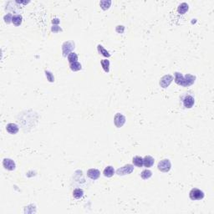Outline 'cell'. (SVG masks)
<instances>
[{"label":"cell","mask_w":214,"mask_h":214,"mask_svg":"<svg viewBox=\"0 0 214 214\" xmlns=\"http://www.w3.org/2000/svg\"><path fill=\"white\" fill-rule=\"evenodd\" d=\"M23 21V17L21 14H14L13 15V18H12V23L15 26H19L22 24Z\"/></svg>","instance_id":"5bb4252c"},{"label":"cell","mask_w":214,"mask_h":214,"mask_svg":"<svg viewBox=\"0 0 214 214\" xmlns=\"http://www.w3.org/2000/svg\"><path fill=\"white\" fill-rule=\"evenodd\" d=\"M151 176H152V172L150 171V170H148V169H146V170L142 171V172L141 173V177L144 180L149 179L150 177H151Z\"/></svg>","instance_id":"44dd1931"},{"label":"cell","mask_w":214,"mask_h":214,"mask_svg":"<svg viewBox=\"0 0 214 214\" xmlns=\"http://www.w3.org/2000/svg\"><path fill=\"white\" fill-rule=\"evenodd\" d=\"M204 196H205L204 192L198 188H192L189 193V197L191 198V200H192V201L202 200L204 198Z\"/></svg>","instance_id":"7a4b0ae2"},{"label":"cell","mask_w":214,"mask_h":214,"mask_svg":"<svg viewBox=\"0 0 214 214\" xmlns=\"http://www.w3.org/2000/svg\"><path fill=\"white\" fill-rule=\"evenodd\" d=\"M78 60V55L75 52H71L70 54H69L68 55V61L70 63H73V62H75Z\"/></svg>","instance_id":"cb8c5ba5"},{"label":"cell","mask_w":214,"mask_h":214,"mask_svg":"<svg viewBox=\"0 0 214 214\" xmlns=\"http://www.w3.org/2000/svg\"><path fill=\"white\" fill-rule=\"evenodd\" d=\"M102 68L105 73H109L110 71V61L108 60H102L101 61Z\"/></svg>","instance_id":"ffe728a7"},{"label":"cell","mask_w":214,"mask_h":214,"mask_svg":"<svg viewBox=\"0 0 214 214\" xmlns=\"http://www.w3.org/2000/svg\"><path fill=\"white\" fill-rule=\"evenodd\" d=\"M188 9L189 6L188 3H181L180 5L178 6V8H177V11H178V13L181 14H186L188 11Z\"/></svg>","instance_id":"9a60e30c"},{"label":"cell","mask_w":214,"mask_h":214,"mask_svg":"<svg viewBox=\"0 0 214 214\" xmlns=\"http://www.w3.org/2000/svg\"><path fill=\"white\" fill-rule=\"evenodd\" d=\"M97 50H98V52H99L100 54H101L104 55V56H105V57H111V54L107 51V50H106L103 47L102 45L98 44V46H97Z\"/></svg>","instance_id":"d6986e66"},{"label":"cell","mask_w":214,"mask_h":214,"mask_svg":"<svg viewBox=\"0 0 214 214\" xmlns=\"http://www.w3.org/2000/svg\"><path fill=\"white\" fill-rule=\"evenodd\" d=\"M12 18H13V16H12L11 14H8L7 15H5V16L3 17L4 22H5L6 24H10V23L12 22Z\"/></svg>","instance_id":"484cf974"},{"label":"cell","mask_w":214,"mask_h":214,"mask_svg":"<svg viewBox=\"0 0 214 214\" xmlns=\"http://www.w3.org/2000/svg\"><path fill=\"white\" fill-rule=\"evenodd\" d=\"M111 1H110V0H108V1L104 0V1L100 2V5L103 10H106V9H109L111 7Z\"/></svg>","instance_id":"603a6c76"},{"label":"cell","mask_w":214,"mask_h":214,"mask_svg":"<svg viewBox=\"0 0 214 214\" xmlns=\"http://www.w3.org/2000/svg\"><path fill=\"white\" fill-rule=\"evenodd\" d=\"M75 49V43L72 41H67L65 42L62 45V52H63V55L65 57H66L69 55V54H70L72 50Z\"/></svg>","instance_id":"277c9868"},{"label":"cell","mask_w":214,"mask_h":214,"mask_svg":"<svg viewBox=\"0 0 214 214\" xmlns=\"http://www.w3.org/2000/svg\"><path fill=\"white\" fill-rule=\"evenodd\" d=\"M158 170L162 172H168L171 170V163L170 160L168 159H163L162 161H161L158 163Z\"/></svg>","instance_id":"3957f363"},{"label":"cell","mask_w":214,"mask_h":214,"mask_svg":"<svg viewBox=\"0 0 214 214\" xmlns=\"http://www.w3.org/2000/svg\"><path fill=\"white\" fill-rule=\"evenodd\" d=\"M175 82L178 85V86H181L182 80H183V75H181V73L179 72H175Z\"/></svg>","instance_id":"7402d4cb"},{"label":"cell","mask_w":214,"mask_h":214,"mask_svg":"<svg viewBox=\"0 0 214 214\" xmlns=\"http://www.w3.org/2000/svg\"><path fill=\"white\" fill-rule=\"evenodd\" d=\"M195 79H196V76H194L192 75H190V74H188L185 76H183V80H182V83H181V86L188 87V86H192V84H194Z\"/></svg>","instance_id":"52a82bcc"},{"label":"cell","mask_w":214,"mask_h":214,"mask_svg":"<svg viewBox=\"0 0 214 214\" xmlns=\"http://www.w3.org/2000/svg\"><path fill=\"white\" fill-rule=\"evenodd\" d=\"M3 166L6 170H9V171H14L16 167L15 162L12 159H9V158H5L3 161Z\"/></svg>","instance_id":"9c48e42d"},{"label":"cell","mask_w":214,"mask_h":214,"mask_svg":"<svg viewBox=\"0 0 214 214\" xmlns=\"http://www.w3.org/2000/svg\"><path fill=\"white\" fill-rule=\"evenodd\" d=\"M45 75H46V77H47L48 80H49L50 82H54V77L53 74H52L50 71L45 70Z\"/></svg>","instance_id":"d4e9b609"},{"label":"cell","mask_w":214,"mask_h":214,"mask_svg":"<svg viewBox=\"0 0 214 214\" xmlns=\"http://www.w3.org/2000/svg\"><path fill=\"white\" fill-rule=\"evenodd\" d=\"M100 175H101L100 171L94 168H91L87 171V177H90L91 180H97L100 177Z\"/></svg>","instance_id":"30bf717a"},{"label":"cell","mask_w":214,"mask_h":214,"mask_svg":"<svg viewBox=\"0 0 214 214\" xmlns=\"http://www.w3.org/2000/svg\"><path fill=\"white\" fill-rule=\"evenodd\" d=\"M155 159L151 156H146L143 158V166L146 167H151L154 165Z\"/></svg>","instance_id":"7c38bea8"},{"label":"cell","mask_w":214,"mask_h":214,"mask_svg":"<svg viewBox=\"0 0 214 214\" xmlns=\"http://www.w3.org/2000/svg\"><path fill=\"white\" fill-rule=\"evenodd\" d=\"M173 80V76L171 75H164L161 79H160V86L162 88H167L168 86H170L171 82Z\"/></svg>","instance_id":"ba28073f"},{"label":"cell","mask_w":214,"mask_h":214,"mask_svg":"<svg viewBox=\"0 0 214 214\" xmlns=\"http://www.w3.org/2000/svg\"><path fill=\"white\" fill-rule=\"evenodd\" d=\"M115 173V170H114V167L111 166H108L105 168V170L103 171V174L105 177H111L112 176L114 175Z\"/></svg>","instance_id":"4fadbf2b"},{"label":"cell","mask_w":214,"mask_h":214,"mask_svg":"<svg viewBox=\"0 0 214 214\" xmlns=\"http://www.w3.org/2000/svg\"><path fill=\"white\" fill-rule=\"evenodd\" d=\"M133 171H134V166L130 164H127V165L120 167L119 169H117L116 174L119 176H124V175L130 174Z\"/></svg>","instance_id":"8992f818"},{"label":"cell","mask_w":214,"mask_h":214,"mask_svg":"<svg viewBox=\"0 0 214 214\" xmlns=\"http://www.w3.org/2000/svg\"><path fill=\"white\" fill-rule=\"evenodd\" d=\"M6 130H7V131L9 132V134H11V135H15V134H17L18 132V126L16 124H14V123H9L7 125V126H6Z\"/></svg>","instance_id":"8fae6325"},{"label":"cell","mask_w":214,"mask_h":214,"mask_svg":"<svg viewBox=\"0 0 214 214\" xmlns=\"http://www.w3.org/2000/svg\"><path fill=\"white\" fill-rule=\"evenodd\" d=\"M84 195V191L80 188H76L73 191V197L76 199H79L83 197Z\"/></svg>","instance_id":"ac0fdd59"},{"label":"cell","mask_w":214,"mask_h":214,"mask_svg":"<svg viewBox=\"0 0 214 214\" xmlns=\"http://www.w3.org/2000/svg\"><path fill=\"white\" fill-rule=\"evenodd\" d=\"M132 162H133V164L135 166H137V167H141L143 166V158L141 156H137L133 157Z\"/></svg>","instance_id":"2e32d148"},{"label":"cell","mask_w":214,"mask_h":214,"mask_svg":"<svg viewBox=\"0 0 214 214\" xmlns=\"http://www.w3.org/2000/svg\"><path fill=\"white\" fill-rule=\"evenodd\" d=\"M69 68L72 71H79L81 69V64L78 61H75V62H73V63H70L69 64Z\"/></svg>","instance_id":"e0dca14e"},{"label":"cell","mask_w":214,"mask_h":214,"mask_svg":"<svg viewBox=\"0 0 214 214\" xmlns=\"http://www.w3.org/2000/svg\"><path fill=\"white\" fill-rule=\"evenodd\" d=\"M180 104L184 109H191L195 105V97L192 92H185L180 96Z\"/></svg>","instance_id":"6da1fadb"},{"label":"cell","mask_w":214,"mask_h":214,"mask_svg":"<svg viewBox=\"0 0 214 214\" xmlns=\"http://www.w3.org/2000/svg\"><path fill=\"white\" fill-rule=\"evenodd\" d=\"M126 117L124 115H122L121 113H116L115 117H114V123L115 125V126L117 128H120L124 126V124L126 123Z\"/></svg>","instance_id":"5b68a950"}]
</instances>
